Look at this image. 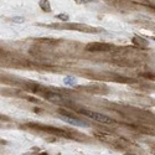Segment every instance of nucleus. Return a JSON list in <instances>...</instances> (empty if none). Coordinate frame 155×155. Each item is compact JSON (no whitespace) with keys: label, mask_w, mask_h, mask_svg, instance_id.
<instances>
[{"label":"nucleus","mask_w":155,"mask_h":155,"mask_svg":"<svg viewBox=\"0 0 155 155\" xmlns=\"http://www.w3.org/2000/svg\"><path fill=\"white\" fill-rule=\"evenodd\" d=\"M63 82H65V85H67V86H74L77 83L76 78H74V77H70V76L63 79Z\"/></svg>","instance_id":"5"},{"label":"nucleus","mask_w":155,"mask_h":155,"mask_svg":"<svg viewBox=\"0 0 155 155\" xmlns=\"http://www.w3.org/2000/svg\"><path fill=\"white\" fill-rule=\"evenodd\" d=\"M79 113L82 116H85L89 119H93V120L99 122V123H104V124H112L113 123V119H110L109 117H107L102 113H98V112H93V110H89V109H81Z\"/></svg>","instance_id":"1"},{"label":"nucleus","mask_w":155,"mask_h":155,"mask_svg":"<svg viewBox=\"0 0 155 155\" xmlns=\"http://www.w3.org/2000/svg\"><path fill=\"white\" fill-rule=\"evenodd\" d=\"M61 118L63 122L68 123L71 125H74V127H88V123L82 120V119H78L76 117H72V116H68V114H65V113H61Z\"/></svg>","instance_id":"2"},{"label":"nucleus","mask_w":155,"mask_h":155,"mask_svg":"<svg viewBox=\"0 0 155 155\" xmlns=\"http://www.w3.org/2000/svg\"><path fill=\"white\" fill-rule=\"evenodd\" d=\"M43 97H45L47 101H50V102H55V103L63 102V97L61 96V94L55 93V92H47V93L43 94Z\"/></svg>","instance_id":"4"},{"label":"nucleus","mask_w":155,"mask_h":155,"mask_svg":"<svg viewBox=\"0 0 155 155\" xmlns=\"http://www.w3.org/2000/svg\"><path fill=\"white\" fill-rule=\"evenodd\" d=\"M57 18H60V19H68V16H67V15H57Z\"/></svg>","instance_id":"7"},{"label":"nucleus","mask_w":155,"mask_h":155,"mask_svg":"<svg viewBox=\"0 0 155 155\" xmlns=\"http://www.w3.org/2000/svg\"><path fill=\"white\" fill-rule=\"evenodd\" d=\"M13 21H15V22H24V19L22 18H14Z\"/></svg>","instance_id":"6"},{"label":"nucleus","mask_w":155,"mask_h":155,"mask_svg":"<svg viewBox=\"0 0 155 155\" xmlns=\"http://www.w3.org/2000/svg\"><path fill=\"white\" fill-rule=\"evenodd\" d=\"M112 49L110 45H107V43H99V42H94V43H88L86 46L87 51H109Z\"/></svg>","instance_id":"3"}]
</instances>
